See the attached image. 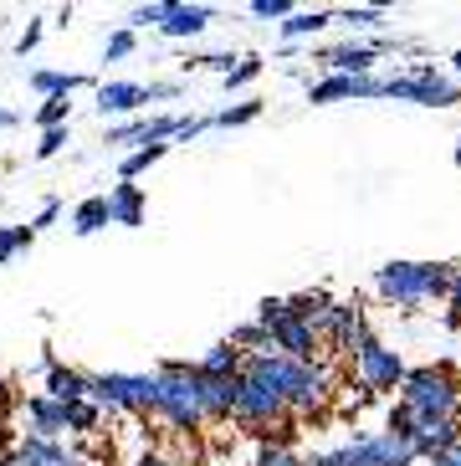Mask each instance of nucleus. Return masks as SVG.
I'll use <instances>...</instances> for the list:
<instances>
[{
    "label": "nucleus",
    "mask_w": 461,
    "mask_h": 466,
    "mask_svg": "<svg viewBox=\"0 0 461 466\" xmlns=\"http://www.w3.org/2000/svg\"><path fill=\"white\" fill-rule=\"evenodd\" d=\"M241 374L277 390L287 415H323L328 400H333V374L323 364H298V359H282V354H246Z\"/></svg>",
    "instance_id": "obj_1"
},
{
    "label": "nucleus",
    "mask_w": 461,
    "mask_h": 466,
    "mask_svg": "<svg viewBox=\"0 0 461 466\" xmlns=\"http://www.w3.org/2000/svg\"><path fill=\"white\" fill-rule=\"evenodd\" d=\"M394 410L405 420H461V374L446 364H415L400 384Z\"/></svg>",
    "instance_id": "obj_2"
},
{
    "label": "nucleus",
    "mask_w": 461,
    "mask_h": 466,
    "mask_svg": "<svg viewBox=\"0 0 461 466\" xmlns=\"http://www.w3.org/2000/svg\"><path fill=\"white\" fill-rule=\"evenodd\" d=\"M451 288V261H384L374 272V298L384 308H425V302H446Z\"/></svg>",
    "instance_id": "obj_3"
},
{
    "label": "nucleus",
    "mask_w": 461,
    "mask_h": 466,
    "mask_svg": "<svg viewBox=\"0 0 461 466\" xmlns=\"http://www.w3.org/2000/svg\"><path fill=\"white\" fill-rule=\"evenodd\" d=\"M154 415H159L169 431H179V436H190V431H200V425H205L200 374H195V364L169 359V364L154 370Z\"/></svg>",
    "instance_id": "obj_4"
},
{
    "label": "nucleus",
    "mask_w": 461,
    "mask_h": 466,
    "mask_svg": "<svg viewBox=\"0 0 461 466\" xmlns=\"http://www.w3.org/2000/svg\"><path fill=\"white\" fill-rule=\"evenodd\" d=\"M312 466H415V451L384 425V431H353L349 441L312 456Z\"/></svg>",
    "instance_id": "obj_5"
},
{
    "label": "nucleus",
    "mask_w": 461,
    "mask_h": 466,
    "mask_svg": "<svg viewBox=\"0 0 461 466\" xmlns=\"http://www.w3.org/2000/svg\"><path fill=\"white\" fill-rule=\"evenodd\" d=\"M257 323L261 333L271 339V354L282 359H298V364H318V349H323V339L302 323L292 308H287V298H267L257 302Z\"/></svg>",
    "instance_id": "obj_6"
},
{
    "label": "nucleus",
    "mask_w": 461,
    "mask_h": 466,
    "mask_svg": "<svg viewBox=\"0 0 461 466\" xmlns=\"http://www.w3.org/2000/svg\"><path fill=\"white\" fill-rule=\"evenodd\" d=\"M380 97H390V103H415V108H456L461 83L451 72H435V67H425V62H415L410 72L380 77Z\"/></svg>",
    "instance_id": "obj_7"
},
{
    "label": "nucleus",
    "mask_w": 461,
    "mask_h": 466,
    "mask_svg": "<svg viewBox=\"0 0 461 466\" xmlns=\"http://www.w3.org/2000/svg\"><path fill=\"white\" fill-rule=\"evenodd\" d=\"M405 374H410V364L400 359V349H390V343L380 339V333L353 349V380H359L364 395H394V390L405 384Z\"/></svg>",
    "instance_id": "obj_8"
},
{
    "label": "nucleus",
    "mask_w": 461,
    "mask_h": 466,
    "mask_svg": "<svg viewBox=\"0 0 461 466\" xmlns=\"http://www.w3.org/2000/svg\"><path fill=\"white\" fill-rule=\"evenodd\" d=\"M93 400L103 405V415H154V374L134 370H108L93 374Z\"/></svg>",
    "instance_id": "obj_9"
},
{
    "label": "nucleus",
    "mask_w": 461,
    "mask_h": 466,
    "mask_svg": "<svg viewBox=\"0 0 461 466\" xmlns=\"http://www.w3.org/2000/svg\"><path fill=\"white\" fill-rule=\"evenodd\" d=\"M230 420L246 425V431H257V436H267L271 425L287 420V405L277 390H267L261 380H251V374H236V405H230Z\"/></svg>",
    "instance_id": "obj_10"
},
{
    "label": "nucleus",
    "mask_w": 461,
    "mask_h": 466,
    "mask_svg": "<svg viewBox=\"0 0 461 466\" xmlns=\"http://www.w3.org/2000/svg\"><path fill=\"white\" fill-rule=\"evenodd\" d=\"M205 134V118H128V124H113L108 128V144H134V149H144V144H169V138H200Z\"/></svg>",
    "instance_id": "obj_11"
},
{
    "label": "nucleus",
    "mask_w": 461,
    "mask_h": 466,
    "mask_svg": "<svg viewBox=\"0 0 461 466\" xmlns=\"http://www.w3.org/2000/svg\"><path fill=\"white\" fill-rule=\"evenodd\" d=\"M384 52H394V42H339V46H323L318 52V62H323V72H339V77H374V62H380Z\"/></svg>",
    "instance_id": "obj_12"
},
{
    "label": "nucleus",
    "mask_w": 461,
    "mask_h": 466,
    "mask_svg": "<svg viewBox=\"0 0 461 466\" xmlns=\"http://www.w3.org/2000/svg\"><path fill=\"white\" fill-rule=\"evenodd\" d=\"M364 339H374V329H369L364 308H359V298H339L333 302V318H328V333H323V349H333V354H349Z\"/></svg>",
    "instance_id": "obj_13"
},
{
    "label": "nucleus",
    "mask_w": 461,
    "mask_h": 466,
    "mask_svg": "<svg viewBox=\"0 0 461 466\" xmlns=\"http://www.w3.org/2000/svg\"><path fill=\"white\" fill-rule=\"evenodd\" d=\"M41 395H52L56 405H77V400H93V374L62 364L56 354L41 359Z\"/></svg>",
    "instance_id": "obj_14"
},
{
    "label": "nucleus",
    "mask_w": 461,
    "mask_h": 466,
    "mask_svg": "<svg viewBox=\"0 0 461 466\" xmlns=\"http://www.w3.org/2000/svg\"><path fill=\"white\" fill-rule=\"evenodd\" d=\"M21 415H26V436L36 441H67V405H56L52 395H26V405H21Z\"/></svg>",
    "instance_id": "obj_15"
},
{
    "label": "nucleus",
    "mask_w": 461,
    "mask_h": 466,
    "mask_svg": "<svg viewBox=\"0 0 461 466\" xmlns=\"http://www.w3.org/2000/svg\"><path fill=\"white\" fill-rule=\"evenodd\" d=\"M216 21V11L210 5H190V0H169L164 5V21H159V31L169 36V42H190V36H200L205 26Z\"/></svg>",
    "instance_id": "obj_16"
},
{
    "label": "nucleus",
    "mask_w": 461,
    "mask_h": 466,
    "mask_svg": "<svg viewBox=\"0 0 461 466\" xmlns=\"http://www.w3.org/2000/svg\"><path fill=\"white\" fill-rule=\"evenodd\" d=\"M11 456H15L21 466H87V461H82V456L67 446V441H36V436H21V441L11 446Z\"/></svg>",
    "instance_id": "obj_17"
},
{
    "label": "nucleus",
    "mask_w": 461,
    "mask_h": 466,
    "mask_svg": "<svg viewBox=\"0 0 461 466\" xmlns=\"http://www.w3.org/2000/svg\"><path fill=\"white\" fill-rule=\"evenodd\" d=\"M144 108V83H103L97 87V113L103 118H128V113Z\"/></svg>",
    "instance_id": "obj_18"
},
{
    "label": "nucleus",
    "mask_w": 461,
    "mask_h": 466,
    "mask_svg": "<svg viewBox=\"0 0 461 466\" xmlns=\"http://www.w3.org/2000/svg\"><path fill=\"white\" fill-rule=\"evenodd\" d=\"M241 364H246V354L230 339H220V343H210V349L200 354L195 374H205V380H236V374H241Z\"/></svg>",
    "instance_id": "obj_19"
},
{
    "label": "nucleus",
    "mask_w": 461,
    "mask_h": 466,
    "mask_svg": "<svg viewBox=\"0 0 461 466\" xmlns=\"http://www.w3.org/2000/svg\"><path fill=\"white\" fill-rule=\"evenodd\" d=\"M144 190H138V185H113L108 190V226H144Z\"/></svg>",
    "instance_id": "obj_20"
},
{
    "label": "nucleus",
    "mask_w": 461,
    "mask_h": 466,
    "mask_svg": "<svg viewBox=\"0 0 461 466\" xmlns=\"http://www.w3.org/2000/svg\"><path fill=\"white\" fill-rule=\"evenodd\" d=\"M82 87H93L82 72H56V67H36L31 72V93L36 97H72Z\"/></svg>",
    "instance_id": "obj_21"
},
{
    "label": "nucleus",
    "mask_w": 461,
    "mask_h": 466,
    "mask_svg": "<svg viewBox=\"0 0 461 466\" xmlns=\"http://www.w3.org/2000/svg\"><path fill=\"white\" fill-rule=\"evenodd\" d=\"M333 302H339V298H328V292H298V298H287V308H292V313H298L302 323H308V329L323 339V333H328V318H333Z\"/></svg>",
    "instance_id": "obj_22"
},
{
    "label": "nucleus",
    "mask_w": 461,
    "mask_h": 466,
    "mask_svg": "<svg viewBox=\"0 0 461 466\" xmlns=\"http://www.w3.org/2000/svg\"><path fill=\"white\" fill-rule=\"evenodd\" d=\"M230 405H236V380H205L200 374V410H205V420H230Z\"/></svg>",
    "instance_id": "obj_23"
},
{
    "label": "nucleus",
    "mask_w": 461,
    "mask_h": 466,
    "mask_svg": "<svg viewBox=\"0 0 461 466\" xmlns=\"http://www.w3.org/2000/svg\"><path fill=\"white\" fill-rule=\"evenodd\" d=\"M323 26H333V11L312 5V11H292L277 31H282V42H308V36H318Z\"/></svg>",
    "instance_id": "obj_24"
},
{
    "label": "nucleus",
    "mask_w": 461,
    "mask_h": 466,
    "mask_svg": "<svg viewBox=\"0 0 461 466\" xmlns=\"http://www.w3.org/2000/svg\"><path fill=\"white\" fill-rule=\"evenodd\" d=\"M333 26H349V31H384V26H390V11H384V5H343V11H333Z\"/></svg>",
    "instance_id": "obj_25"
},
{
    "label": "nucleus",
    "mask_w": 461,
    "mask_h": 466,
    "mask_svg": "<svg viewBox=\"0 0 461 466\" xmlns=\"http://www.w3.org/2000/svg\"><path fill=\"white\" fill-rule=\"evenodd\" d=\"M103 226H108V195H87V200H77V210H72V231L97 236Z\"/></svg>",
    "instance_id": "obj_26"
},
{
    "label": "nucleus",
    "mask_w": 461,
    "mask_h": 466,
    "mask_svg": "<svg viewBox=\"0 0 461 466\" xmlns=\"http://www.w3.org/2000/svg\"><path fill=\"white\" fill-rule=\"evenodd\" d=\"M164 154H169V144H144V149H128L118 159V175H123V185H134L138 175H144V169H154L164 159Z\"/></svg>",
    "instance_id": "obj_27"
},
{
    "label": "nucleus",
    "mask_w": 461,
    "mask_h": 466,
    "mask_svg": "<svg viewBox=\"0 0 461 466\" xmlns=\"http://www.w3.org/2000/svg\"><path fill=\"white\" fill-rule=\"evenodd\" d=\"M308 103H353V77L323 72L318 83H308Z\"/></svg>",
    "instance_id": "obj_28"
},
{
    "label": "nucleus",
    "mask_w": 461,
    "mask_h": 466,
    "mask_svg": "<svg viewBox=\"0 0 461 466\" xmlns=\"http://www.w3.org/2000/svg\"><path fill=\"white\" fill-rule=\"evenodd\" d=\"M97 425H103V405H97V400H77V405H67V436H93Z\"/></svg>",
    "instance_id": "obj_29"
},
{
    "label": "nucleus",
    "mask_w": 461,
    "mask_h": 466,
    "mask_svg": "<svg viewBox=\"0 0 461 466\" xmlns=\"http://www.w3.org/2000/svg\"><path fill=\"white\" fill-rule=\"evenodd\" d=\"M257 113H261V103H257V97H246V103H230V108L210 113V118H205V128H246Z\"/></svg>",
    "instance_id": "obj_30"
},
{
    "label": "nucleus",
    "mask_w": 461,
    "mask_h": 466,
    "mask_svg": "<svg viewBox=\"0 0 461 466\" xmlns=\"http://www.w3.org/2000/svg\"><path fill=\"white\" fill-rule=\"evenodd\" d=\"M31 241H36V231H31V226H0V267H5V261H15L21 251H31Z\"/></svg>",
    "instance_id": "obj_31"
},
{
    "label": "nucleus",
    "mask_w": 461,
    "mask_h": 466,
    "mask_svg": "<svg viewBox=\"0 0 461 466\" xmlns=\"http://www.w3.org/2000/svg\"><path fill=\"white\" fill-rule=\"evenodd\" d=\"M67 113H72V97H41L36 128L41 134H46V128H67Z\"/></svg>",
    "instance_id": "obj_32"
},
{
    "label": "nucleus",
    "mask_w": 461,
    "mask_h": 466,
    "mask_svg": "<svg viewBox=\"0 0 461 466\" xmlns=\"http://www.w3.org/2000/svg\"><path fill=\"white\" fill-rule=\"evenodd\" d=\"M257 77H261V56H241V62H236L220 83H226V93H241V87H251Z\"/></svg>",
    "instance_id": "obj_33"
},
{
    "label": "nucleus",
    "mask_w": 461,
    "mask_h": 466,
    "mask_svg": "<svg viewBox=\"0 0 461 466\" xmlns=\"http://www.w3.org/2000/svg\"><path fill=\"white\" fill-rule=\"evenodd\" d=\"M251 466H312V461H308L302 451H277V446H257Z\"/></svg>",
    "instance_id": "obj_34"
},
{
    "label": "nucleus",
    "mask_w": 461,
    "mask_h": 466,
    "mask_svg": "<svg viewBox=\"0 0 461 466\" xmlns=\"http://www.w3.org/2000/svg\"><path fill=\"white\" fill-rule=\"evenodd\" d=\"M236 62H241V56H230V52H195L190 62H185V67H200V72H220V77H226V72L236 67Z\"/></svg>",
    "instance_id": "obj_35"
},
{
    "label": "nucleus",
    "mask_w": 461,
    "mask_h": 466,
    "mask_svg": "<svg viewBox=\"0 0 461 466\" xmlns=\"http://www.w3.org/2000/svg\"><path fill=\"white\" fill-rule=\"evenodd\" d=\"M134 46H138V36L128 26L123 31H108V42H103V56H108V62H123V56H134Z\"/></svg>",
    "instance_id": "obj_36"
},
{
    "label": "nucleus",
    "mask_w": 461,
    "mask_h": 466,
    "mask_svg": "<svg viewBox=\"0 0 461 466\" xmlns=\"http://www.w3.org/2000/svg\"><path fill=\"white\" fill-rule=\"evenodd\" d=\"M292 11H298L292 0H251V15H257V21H277V26H282Z\"/></svg>",
    "instance_id": "obj_37"
},
{
    "label": "nucleus",
    "mask_w": 461,
    "mask_h": 466,
    "mask_svg": "<svg viewBox=\"0 0 461 466\" xmlns=\"http://www.w3.org/2000/svg\"><path fill=\"white\" fill-rule=\"evenodd\" d=\"M67 128H46V134H41V144H36V159H52V154H62L67 149Z\"/></svg>",
    "instance_id": "obj_38"
},
{
    "label": "nucleus",
    "mask_w": 461,
    "mask_h": 466,
    "mask_svg": "<svg viewBox=\"0 0 461 466\" xmlns=\"http://www.w3.org/2000/svg\"><path fill=\"white\" fill-rule=\"evenodd\" d=\"M164 5H169V0H154V5H134V15H128V21H134V26H159V21H164Z\"/></svg>",
    "instance_id": "obj_39"
},
{
    "label": "nucleus",
    "mask_w": 461,
    "mask_h": 466,
    "mask_svg": "<svg viewBox=\"0 0 461 466\" xmlns=\"http://www.w3.org/2000/svg\"><path fill=\"white\" fill-rule=\"evenodd\" d=\"M446 308H451V323L461 329V267H451V288H446Z\"/></svg>",
    "instance_id": "obj_40"
},
{
    "label": "nucleus",
    "mask_w": 461,
    "mask_h": 466,
    "mask_svg": "<svg viewBox=\"0 0 461 466\" xmlns=\"http://www.w3.org/2000/svg\"><path fill=\"white\" fill-rule=\"evenodd\" d=\"M62 216V200H41V210H36V220H31V231H46L52 220Z\"/></svg>",
    "instance_id": "obj_41"
},
{
    "label": "nucleus",
    "mask_w": 461,
    "mask_h": 466,
    "mask_svg": "<svg viewBox=\"0 0 461 466\" xmlns=\"http://www.w3.org/2000/svg\"><path fill=\"white\" fill-rule=\"evenodd\" d=\"M169 97H179V83H149L144 87V103H169Z\"/></svg>",
    "instance_id": "obj_42"
},
{
    "label": "nucleus",
    "mask_w": 461,
    "mask_h": 466,
    "mask_svg": "<svg viewBox=\"0 0 461 466\" xmlns=\"http://www.w3.org/2000/svg\"><path fill=\"white\" fill-rule=\"evenodd\" d=\"M128 466H185L179 456H164V451H138Z\"/></svg>",
    "instance_id": "obj_43"
},
{
    "label": "nucleus",
    "mask_w": 461,
    "mask_h": 466,
    "mask_svg": "<svg viewBox=\"0 0 461 466\" xmlns=\"http://www.w3.org/2000/svg\"><path fill=\"white\" fill-rule=\"evenodd\" d=\"M36 42H41V21H26V31H21V42H15V52L26 56V52H36Z\"/></svg>",
    "instance_id": "obj_44"
},
{
    "label": "nucleus",
    "mask_w": 461,
    "mask_h": 466,
    "mask_svg": "<svg viewBox=\"0 0 461 466\" xmlns=\"http://www.w3.org/2000/svg\"><path fill=\"white\" fill-rule=\"evenodd\" d=\"M431 466H461V441H456V446H446V451H435Z\"/></svg>",
    "instance_id": "obj_45"
},
{
    "label": "nucleus",
    "mask_w": 461,
    "mask_h": 466,
    "mask_svg": "<svg viewBox=\"0 0 461 466\" xmlns=\"http://www.w3.org/2000/svg\"><path fill=\"white\" fill-rule=\"evenodd\" d=\"M15 124H21V113H11V108H0V134H11Z\"/></svg>",
    "instance_id": "obj_46"
},
{
    "label": "nucleus",
    "mask_w": 461,
    "mask_h": 466,
    "mask_svg": "<svg viewBox=\"0 0 461 466\" xmlns=\"http://www.w3.org/2000/svg\"><path fill=\"white\" fill-rule=\"evenodd\" d=\"M11 410V380H5V374H0V415Z\"/></svg>",
    "instance_id": "obj_47"
},
{
    "label": "nucleus",
    "mask_w": 461,
    "mask_h": 466,
    "mask_svg": "<svg viewBox=\"0 0 461 466\" xmlns=\"http://www.w3.org/2000/svg\"><path fill=\"white\" fill-rule=\"evenodd\" d=\"M451 77H456V83H461V52L451 56Z\"/></svg>",
    "instance_id": "obj_48"
},
{
    "label": "nucleus",
    "mask_w": 461,
    "mask_h": 466,
    "mask_svg": "<svg viewBox=\"0 0 461 466\" xmlns=\"http://www.w3.org/2000/svg\"><path fill=\"white\" fill-rule=\"evenodd\" d=\"M0 466H21V461H15V456H11V451H5V456H0Z\"/></svg>",
    "instance_id": "obj_49"
},
{
    "label": "nucleus",
    "mask_w": 461,
    "mask_h": 466,
    "mask_svg": "<svg viewBox=\"0 0 461 466\" xmlns=\"http://www.w3.org/2000/svg\"><path fill=\"white\" fill-rule=\"evenodd\" d=\"M456 169H461V138H456Z\"/></svg>",
    "instance_id": "obj_50"
}]
</instances>
